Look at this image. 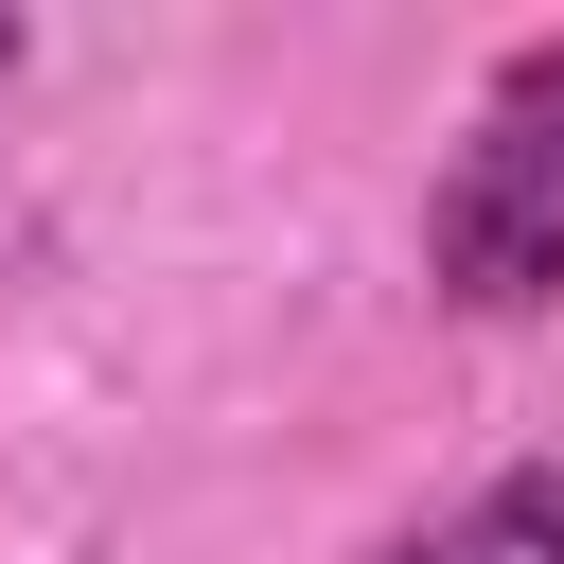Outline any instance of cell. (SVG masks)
Wrapping results in <instances>:
<instances>
[{
    "instance_id": "6da1fadb",
    "label": "cell",
    "mask_w": 564,
    "mask_h": 564,
    "mask_svg": "<svg viewBox=\"0 0 564 564\" xmlns=\"http://www.w3.org/2000/svg\"><path fill=\"white\" fill-rule=\"evenodd\" d=\"M423 264L476 317L564 300V53H511L494 70V106H476V141H458V176L423 212Z\"/></svg>"
},
{
    "instance_id": "7a4b0ae2",
    "label": "cell",
    "mask_w": 564,
    "mask_h": 564,
    "mask_svg": "<svg viewBox=\"0 0 564 564\" xmlns=\"http://www.w3.org/2000/svg\"><path fill=\"white\" fill-rule=\"evenodd\" d=\"M405 564H564V458H529V476H494L458 529H423Z\"/></svg>"
},
{
    "instance_id": "3957f363",
    "label": "cell",
    "mask_w": 564,
    "mask_h": 564,
    "mask_svg": "<svg viewBox=\"0 0 564 564\" xmlns=\"http://www.w3.org/2000/svg\"><path fill=\"white\" fill-rule=\"evenodd\" d=\"M0 70H18V18H0Z\"/></svg>"
}]
</instances>
